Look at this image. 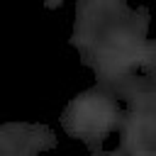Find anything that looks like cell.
<instances>
[{
  "mask_svg": "<svg viewBox=\"0 0 156 156\" xmlns=\"http://www.w3.org/2000/svg\"><path fill=\"white\" fill-rule=\"evenodd\" d=\"M110 119V107L105 100H95V98H88V100H80L73 105V112L68 117V124L78 132H88V129H102L105 122Z\"/></svg>",
  "mask_w": 156,
  "mask_h": 156,
  "instance_id": "6da1fadb",
  "label": "cell"
}]
</instances>
